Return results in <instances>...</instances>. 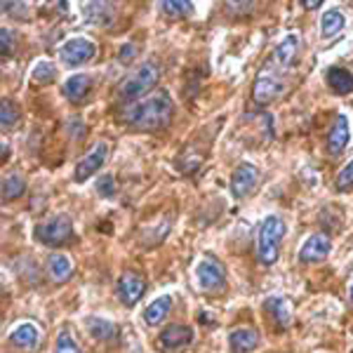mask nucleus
<instances>
[{
  "instance_id": "nucleus-17",
  "label": "nucleus",
  "mask_w": 353,
  "mask_h": 353,
  "mask_svg": "<svg viewBox=\"0 0 353 353\" xmlns=\"http://www.w3.org/2000/svg\"><path fill=\"white\" fill-rule=\"evenodd\" d=\"M8 339H10V344L21 351H36L38 341H41V334H38V330L33 327L31 323H21L14 332H10Z\"/></svg>"
},
{
  "instance_id": "nucleus-3",
  "label": "nucleus",
  "mask_w": 353,
  "mask_h": 353,
  "mask_svg": "<svg viewBox=\"0 0 353 353\" xmlns=\"http://www.w3.org/2000/svg\"><path fill=\"white\" fill-rule=\"evenodd\" d=\"M285 236V224L278 214H269L264 221L259 224L257 231V259L264 266H271L278 259L281 252V243Z\"/></svg>"
},
{
  "instance_id": "nucleus-8",
  "label": "nucleus",
  "mask_w": 353,
  "mask_h": 353,
  "mask_svg": "<svg viewBox=\"0 0 353 353\" xmlns=\"http://www.w3.org/2000/svg\"><path fill=\"white\" fill-rule=\"evenodd\" d=\"M146 292V281L141 276H137L132 271H125L121 278H118L116 283V294L118 299H121V304H125L128 309H132V306L144 297Z\"/></svg>"
},
{
  "instance_id": "nucleus-24",
  "label": "nucleus",
  "mask_w": 353,
  "mask_h": 353,
  "mask_svg": "<svg viewBox=\"0 0 353 353\" xmlns=\"http://www.w3.org/2000/svg\"><path fill=\"white\" fill-rule=\"evenodd\" d=\"M26 191V181L21 179L19 174H8L3 179V201L10 203V201H17V198H21Z\"/></svg>"
},
{
  "instance_id": "nucleus-28",
  "label": "nucleus",
  "mask_w": 353,
  "mask_h": 353,
  "mask_svg": "<svg viewBox=\"0 0 353 353\" xmlns=\"http://www.w3.org/2000/svg\"><path fill=\"white\" fill-rule=\"evenodd\" d=\"M14 123H17L14 104L10 99H3V104H0V125H3V130H10L14 128Z\"/></svg>"
},
{
  "instance_id": "nucleus-9",
  "label": "nucleus",
  "mask_w": 353,
  "mask_h": 353,
  "mask_svg": "<svg viewBox=\"0 0 353 353\" xmlns=\"http://www.w3.org/2000/svg\"><path fill=\"white\" fill-rule=\"evenodd\" d=\"M97 54V48L92 41L88 38H71L59 48V57L61 61L68 66H81L85 61H90Z\"/></svg>"
},
{
  "instance_id": "nucleus-4",
  "label": "nucleus",
  "mask_w": 353,
  "mask_h": 353,
  "mask_svg": "<svg viewBox=\"0 0 353 353\" xmlns=\"http://www.w3.org/2000/svg\"><path fill=\"white\" fill-rule=\"evenodd\" d=\"M281 71L283 68L278 64H273V59L259 71L257 81L252 85V99L257 101V104H269V101H273L283 92L285 83H283V78H281Z\"/></svg>"
},
{
  "instance_id": "nucleus-27",
  "label": "nucleus",
  "mask_w": 353,
  "mask_h": 353,
  "mask_svg": "<svg viewBox=\"0 0 353 353\" xmlns=\"http://www.w3.org/2000/svg\"><path fill=\"white\" fill-rule=\"evenodd\" d=\"M54 76H57V71H54V66L50 64V61H38L36 66H33V71H31V78L36 83H52L54 81Z\"/></svg>"
},
{
  "instance_id": "nucleus-16",
  "label": "nucleus",
  "mask_w": 353,
  "mask_h": 353,
  "mask_svg": "<svg viewBox=\"0 0 353 353\" xmlns=\"http://www.w3.org/2000/svg\"><path fill=\"white\" fill-rule=\"evenodd\" d=\"M231 353H252L259 344V332L250 327H238L229 334Z\"/></svg>"
},
{
  "instance_id": "nucleus-19",
  "label": "nucleus",
  "mask_w": 353,
  "mask_h": 353,
  "mask_svg": "<svg viewBox=\"0 0 353 353\" xmlns=\"http://www.w3.org/2000/svg\"><path fill=\"white\" fill-rule=\"evenodd\" d=\"M264 309H266V313H269L271 321L276 323V327H281V330L290 327V323H292V316H290V309H288L285 299L269 297V299L264 301Z\"/></svg>"
},
{
  "instance_id": "nucleus-11",
  "label": "nucleus",
  "mask_w": 353,
  "mask_h": 353,
  "mask_svg": "<svg viewBox=\"0 0 353 353\" xmlns=\"http://www.w3.org/2000/svg\"><path fill=\"white\" fill-rule=\"evenodd\" d=\"M349 141H351V123L344 113H337L327 134V153L330 156H341L346 146H349Z\"/></svg>"
},
{
  "instance_id": "nucleus-5",
  "label": "nucleus",
  "mask_w": 353,
  "mask_h": 353,
  "mask_svg": "<svg viewBox=\"0 0 353 353\" xmlns=\"http://www.w3.org/2000/svg\"><path fill=\"white\" fill-rule=\"evenodd\" d=\"M71 236H73V224L66 214H57V217L36 226L38 243L48 245V248H59V245H64Z\"/></svg>"
},
{
  "instance_id": "nucleus-1",
  "label": "nucleus",
  "mask_w": 353,
  "mask_h": 353,
  "mask_svg": "<svg viewBox=\"0 0 353 353\" xmlns=\"http://www.w3.org/2000/svg\"><path fill=\"white\" fill-rule=\"evenodd\" d=\"M174 104L168 92H161L156 97H149L144 101H134L132 106L121 111V121L134 130H144V132H158V130L168 128L172 121Z\"/></svg>"
},
{
  "instance_id": "nucleus-14",
  "label": "nucleus",
  "mask_w": 353,
  "mask_h": 353,
  "mask_svg": "<svg viewBox=\"0 0 353 353\" xmlns=\"http://www.w3.org/2000/svg\"><path fill=\"white\" fill-rule=\"evenodd\" d=\"M297 54H299V36L297 33H290V36H285L281 43L276 45L271 59H273V64H278L283 71H285V68H290L294 64Z\"/></svg>"
},
{
  "instance_id": "nucleus-35",
  "label": "nucleus",
  "mask_w": 353,
  "mask_h": 353,
  "mask_svg": "<svg viewBox=\"0 0 353 353\" xmlns=\"http://www.w3.org/2000/svg\"><path fill=\"white\" fill-rule=\"evenodd\" d=\"M321 3L323 0H301V5H304L306 10H318L321 8Z\"/></svg>"
},
{
  "instance_id": "nucleus-29",
  "label": "nucleus",
  "mask_w": 353,
  "mask_h": 353,
  "mask_svg": "<svg viewBox=\"0 0 353 353\" xmlns=\"http://www.w3.org/2000/svg\"><path fill=\"white\" fill-rule=\"evenodd\" d=\"M54 353H81L78 344L73 341V337L68 332H59L57 337V344H54Z\"/></svg>"
},
{
  "instance_id": "nucleus-30",
  "label": "nucleus",
  "mask_w": 353,
  "mask_h": 353,
  "mask_svg": "<svg viewBox=\"0 0 353 353\" xmlns=\"http://www.w3.org/2000/svg\"><path fill=\"white\" fill-rule=\"evenodd\" d=\"M334 186H337V191H349L351 186H353V161L341 168V172L337 174V181H334Z\"/></svg>"
},
{
  "instance_id": "nucleus-34",
  "label": "nucleus",
  "mask_w": 353,
  "mask_h": 353,
  "mask_svg": "<svg viewBox=\"0 0 353 353\" xmlns=\"http://www.w3.org/2000/svg\"><path fill=\"white\" fill-rule=\"evenodd\" d=\"M134 54H137V48H134L132 43H128V45H125V48L121 50V54H118V57H121V64H128V61L132 59Z\"/></svg>"
},
{
  "instance_id": "nucleus-18",
  "label": "nucleus",
  "mask_w": 353,
  "mask_h": 353,
  "mask_svg": "<svg viewBox=\"0 0 353 353\" xmlns=\"http://www.w3.org/2000/svg\"><path fill=\"white\" fill-rule=\"evenodd\" d=\"M325 78H327L330 90H332L334 94H349V92H353V73L346 71V68H341V66L327 68Z\"/></svg>"
},
{
  "instance_id": "nucleus-2",
  "label": "nucleus",
  "mask_w": 353,
  "mask_h": 353,
  "mask_svg": "<svg viewBox=\"0 0 353 353\" xmlns=\"http://www.w3.org/2000/svg\"><path fill=\"white\" fill-rule=\"evenodd\" d=\"M158 78H161V66H158L156 61H144V64L137 66L121 83V88H118V99H123V101L141 99L146 92H151V90L156 88Z\"/></svg>"
},
{
  "instance_id": "nucleus-7",
  "label": "nucleus",
  "mask_w": 353,
  "mask_h": 353,
  "mask_svg": "<svg viewBox=\"0 0 353 353\" xmlns=\"http://www.w3.org/2000/svg\"><path fill=\"white\" fill-rule=\"evenodd\" d=\"M259 179H261L259 168H254L252 163H241L231 174V196L236 201L250 196L259 186Z\"/></svg>"
},
{
  "instance_id": "nucleus-21",
  "label": "nucleus",
  "mask_w": 353,
  "mask_h": 353,
  "mask_svg": "<svg viewBox=\"0 0 353 353\" xmlns=\"http://www.w3.org/2000/svg\"><path fill=\"white\" fill-rule=\"evenodd\" d=\"M48 276L52 278L54 283H64L71 278V273H73V266H71V259L66 257V254H50L48 257Z\"/></svg>"
},
{
  "instance_id": "nucleus-36",
  "label": "nucleus",
  "mask_w": 353,
  "mask_h": 353,
  "mask_svg": "<svg viewBox=\"0 0 353 353\" xmlns=\"http://www.w3.org/2000/svg\"><path fill=\"white\" fill-rule=\"evenodd\" d=\"M351 301H353V283H351Z\"/></svg>"
},
{
  "instance_id": "nucleus-31",
  "label": "nucleus",
  "mask_w": 353,
  "mask_h": 353,
  "mask_svg": "<svg viewBox=\"0 0 353 353\" xmlns=\"http://www.w3.org/2000/svg\"><path fill=\"white\" fill-rule=\"evenodd\" d=\"M12 52H14V36L8 28H3L0 31V54H3V59H8Z\"/></svg>"
},
{
  "instance_id": "nucleus-32",
  "label": "nucleus",
  "mask_w": 353,
  "mask_h": 353,
  "mask_svg": "<svg viewBox=\"0 0 353 353\" xmlns=\"http://www.w3.org/2000/svg\"><path fill=\"white\" fill-rule=\"evenodd\" d=\"M97 191H99L101 198H111L113 191H116V186H113V176L111 174H104L99 181H97Z\"/></svg>"
},
{
  "instance_id": "nucleus-25",
  "label": "nucleus",
  "mask_w": 353,
  "mask_h": 353,
  "mask_svg": "<svg viewBox=\"0 0 353 353\" xmlns=\"http://www.w3.org/2000/svg\"><path fill=\"white\" fill-rule=\"evenodd\" d=\"M161 12L170 19H181V17L193 12V3L189 0H165L161 3Z\"/></svg>"
},
{
  "instance_id": "nucleus-23",
  "label": "nucleus",
  "mask_w": 353,
  "mask_h": 353,
  "mask_svg": "<svg viewBox=\"0 0 353 353\" xmlns=\"http://www.w3.org/2000/svg\"><path fill=\"white\" fill-rule=\"evenodd\" d=\"M344 28V14L339 10H327L325 14L321 17V36L323 38H332Z\"/></svg>"
},
{
  "instance_id": "nucleus-33",
  "label": "nucleus",
  "mask_w": 353,
  "mask_h": 353,
  "mask_svg": "<svg viewBox=\"0 0 353 353\" xmlns=\"http://www.w3.org/2000/svg\"><path fill=\"white\" fill-rule=\"evenodd\" d=\"M254 5L243 0V3H226V12L229 14H245V12H252Z\"/></svg>"
},
{
  "instance_id": "nucleus-15",
  "label": "nucleus",
  "mask_w": 353,
  "mask_h": 353,
  "mask_svg": "<svg viewBox=\"0 0 353 353\" xmlns=\"http://www.w3.org/2000/svg\"><path fill=\"white\" fill-rule=\"evenodd\" d=\"M90 90H92V78L85 76V73H76V76L66 78V83L61 85V94L68 101H83L90 94Z\"/></svg>"
},
{
  "instance_id": "nucleus-6",
  "label": "nucleus",
  "mask_w": 353,
  "mask_h": 353,
  "mask_svg": "<svg viewBox=\"0 0 353 353\" xmlns=\"http://www.w3.org/2000/svg\"><path fill=\"white\" fill-rule=\"evenodd\" d=\"M196 283L203 292H221L226 285V273H224V266L214 259H201L196 264Z\"/></svg>"
},
{
  "instance_id": "nucleus-22",
  "label": "nucleus",
  "mask_w": 353,
  "mask_h": 353,
  "mask_svg": "<svg viewBox=\"0 0 353 353\" xmlns=\"http://www.w3.org/2000/svg\"><path fill=\"white\" fill-rule=\"evenodd\" d=\"M88 332L90 337L97 339V341H111L116 337V325H113L111 321H106V318H88Z\"/></svg>"
},
{
  "instance_id": "nucleus-20",
  "label": "nucleus",
  "mask_w": 353,
  "mask_h": 353,
  "mask_svg": "<svg viewBox=\"0 0 353 353\" xmlns=\"http://www.w3.org/2000/svg\"><path fill=\"white\" fill-rule=\"evenodd\" d=\"M170 309H172V297L163 294V297L153 299L151 304L144 309V321H146V325H161L165 318H168Z\"/></svg>"
},
{
  "instance_id": "nucleus-10",
  "label": "nucleus",
  "mask_w": 353,
  "mask_h": 353,
  "mask_svg": "<svg viewBox=\"0 0 353 353\" xmlns=\"http://www.w3.org/2000/svg\"><path fill=\"white\" fill-rule=\"evenodd\" d=\"M106 158H109V144H106V141H99V144H97L90 153H85L83 161L76 165V174H73L76 181H85L94 172H99L101 165L106 163Z\"/></svg>"
},
{
  "instance_id": "nucleus-13",
  "label": "nucleus",
  "mask_w": 353,
  "mask_h": 353,
  "mask_svg": "<svg viewBox=\"0 0 353 353\" xmlns=\"http://www.w3.org/2000/svg\"><path fill=\"white\" fill-rule=\"evenodd\" d=\"M161 346L165 351H181L193 341V330L189 325H168L161 332Z\"/></svg>"
},
{
  "instance_id": "nucleus-12",
  "label": "nucleus",
  "mask_w": 353,
  "mask_h": 353,
  "mask_svg": "<svg viewBox=\"0 0 353 353\" xmlns=\"http://www.w3.org/2000/svg\"><path fill=\"white\" fill-rule=\"evenodd\" d=\"M332 245H330V238L323 236V233H313L304 241L299 250V261L301 264H313V261H323L330 254Z\"/></svg>"
},
{
  "instance_id": "nucleus-26",
  "label": "nucleus",
  "mask_w": 353,
  "mask_h": 353,
  "mask_svg": "<svg viewBox=\"0 0 353 353\" xmlns=\"http://www.w3.org/2000/svg\"><path fill=\"white\" fill-rule=\"evenodd\" d=\"M83 14L90 24H109L111 21V8L109 5H101V3H92V5H85Z\"/></svg>"
}]
</instances>
